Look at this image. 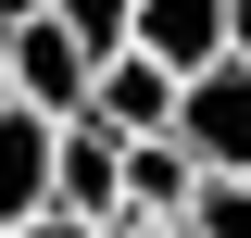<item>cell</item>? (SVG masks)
Wrapping results in <instances>:
<instances>
[{"instance_id": "cell-1", "label": "cell", "mask_w": 251, "mask_h": 238, "mask_svg": "<svg viewBox=\"0 0 251 238\" xmlns=\"http://www.w3.org/2000/svg\"><path fill=\"white\" fill-rule=\"evenodd\" d=\"M0 63H13V100H25V113H50V125H75V113H88V88H100V50L63 25V13L13 25V38H0Z\"/></svg>"}, {"instance_id": "cell-2", "label": "cell", "mask_w": 251, "mask_h": 238, "mask_svg": "<svg viewBox=\"0 0 251 238\" xmlns=\"http://www.w3.org/2000/svg\"><path fill=\"white\" fill-rule=\"evenodd\" d=\"M176 138H188V163H201V176H251V63H214V75H188Z\"/></svg>"}, {"instance_id": "cell-3", "label": "cell", "mask_w": 251, "mask_h": 238, "mask_svg": "<svg viewBox=\"0 0 251 238\" xmlns=\"http://www.w3.org/2000/svg\"><path fill=\"white\" fill-rule=\"evenodd\" d=\"M50 213H75V226H100V238L126 226V138H113V125H88V113L63 125V163H50Z\"/></svg>"}, {"instance_id": "cell-4", "label": "cell", "mask_w": 251, "mask_h": 238, "mask_svg": "<svg viewBox=\"0 0 251 238\" xmlns=\"http://www.w3.org/2000/svg\"><path fill=\"white\" fill-rule=\"evenodd\" d=\"M50 163H63V125L25 113V100H0V238H25L50 213Z\"/></svg>"}, {"instance_id": "cell-5", "label": "cell", "mask_w": 251, "mask_h": 238, "mask_svg": "<svg viewBox=\"0 0 251 238\" xmlns=\"http://www.w3.org/2000/svg\"><path fill=\"white\" fill-rule=\"evenodd\" d=\"M176 75H163L151 50H113L100 63V88H88V125H113V138H176Z\"/></svg>"}, {"instance_id": "cell-6", "label": "cell", "mask_w": 251, "mask_h": 238, "mask_svg": "<svg viewBox=\"0 0 251 238\" xmlns=\"http://www.w3.org/2000/svg\"><path fill=\"white\" fill-rule=\"evenodd\" d=\"M138 50L163 63V75H214L226 63V0H138Z\"/></svg>"}, {"instance_id": "cell-7", "label": "cell", "mask_w": 251, "mask_h": 238, "mask_svg": "<svg viewBox=\"0 0 251 238\" xmlns=\"http://www.w3.org/2000/svg\"><path fill=\"white\" fill-rule=\"evenodd\" d=\"M188 188H201L188 138H126V226H138V213H151V226H188Z\"/></svg>"}, {"instance_id": "cell-8", "label": "cell", "mask_w": 251, "mask_h": 238, "mask_svg": "<svg viewBox=\"0 0 251 238\" xmlns=\"http://www.w3.org/2000/svg\"><path fill=\"white\" fill-rule=\"evenodd\" d=\"M188 238H251V176H201L188 188Z\"/></svg>"}, {"instance_id": "cell-9", "label": "cell", "mask_w": 251, "mask_h": 238, "mask_svg": "<svg viewBox=\"0 0 251 238\" xmlns=\"http://www.w3.org/2000/svg\"><path fill=\"white\" fill-rule=\"evenodd\" d=\"M50 13H63L75 38H88L100 63H113V50H138V0H50Z\"/></svg>"}, {"instance_id": "cell-10", "label": "cell", "mask_w": 251, "mask_h": 238, "mask_svg": "<svg viewBox=\"0 0 251 238\" xmlns=\"http://www.w3.org/2000/svg\"><path fill=\"white\" fill-rule=\"evenodd\" d=\"M226 63H251V0H226Z\"/></svg>"}, {"instance_id": "cell-11", "label": "cell", "mask_w": 251, "mask_h": 238, "mask_svg": "<svg viewBox=\"0 0 251 238\" xmlns=\"http://www.w3.org/2000/svg\"><path fill=\"white\" fill-rule=\"evenodd\" d=\"M25 238H100V226H75V213H38V226H25Z\"/></svg>"}, {"instance_id": "cell-12", "label": "cell", "mask_w": 251, "mask_h": 238, "mask_svg": "<svg viewBox=\"0 0 251 238\" xmlns=\"http://www.w3.org/2000/svg\"><path fill=\"white\" fill-rule=\"evenodd\" d=\"M38 13H50V0H0V38H13V25H38Z\"/></svg>"}, {"instance_id": "cell-13", "label": "cell", "mask_w": 251, "mask_h": 238, "mask_svg": "<svg viewBox=\"0 0 251 238\" xmlns=\"http://www.w3.org/2000/svg\"><path fill=\"white\" fill-rule=\"evenodd\" d=\"M113 238H188V226H151V213H138V226H113Z\"/></svg>"}, {"instance_id": "cell-14", "label": "cell", "mask_w": 251, "mask_h": 238, "mask_svg": "<svg viewBox=\"0 0 251 238\" xmlns=\"http://www.w3.org/2000/svg\"><path fill=\"white\" fill-rule=\"evenodd\" d=\"M0 100H13V63H0Z\"/></svg>"}]
</instances>
